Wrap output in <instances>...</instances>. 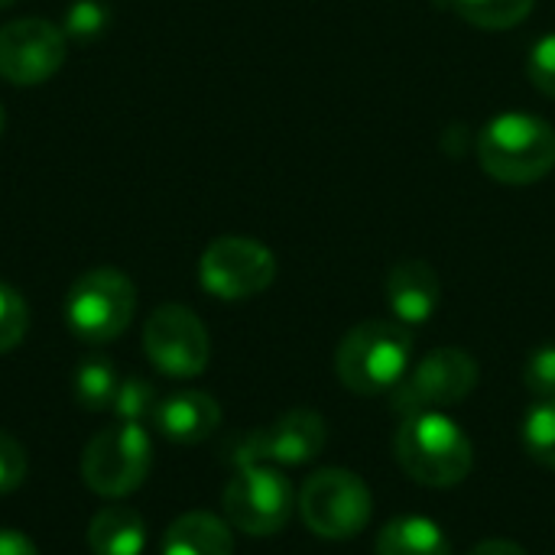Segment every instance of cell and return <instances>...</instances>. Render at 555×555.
<instances>
[{
    "label": "cell",
    "mask_w": 555,
    "mask_h": 555,
    "mask_svg": "<svg viewBox=\"0 0 555 555\" xmlns=\"http://www.w3.org/2000/svg\"><path fill=\"white\" fill-rule=\"evenodd\" d=\"M393 452L400 468L426 488H455L475 468L472 439L442 410L406 416L397 429Z\"/></svg>",
    "instance_id": "cell-1"
},
{
    "label": "cell",
    "mask_w": 555,
    "mask_h": 555,
    "mask_svg": "<svg viewBox=\"0 0 555 555\" xmlns=\"http://www.w3.org/2000/svg\"><path fill=\"white\" fill-rule=\"evenodd\" d=\"M413 361V335L403 322L371 319L354 325L335 354V371L341 387L358 397H374L393 390Z\"/></svg>",
    "instance_id": "cell-2"
},
{
    "label": "cell",
    "mask_w": 555,
    "mask_h": 555,
    "mask_svg": "<svg viewBox=\"0 0 555 555\" xmlns=\"http://www.w3.org/2000/svg\"><path fill=\"white\" fill-rule=\"evenodd\" d=\"M481 169L504 185H533L555 169V130L537 114H501L478 137Z\"/></svg>",
    "instance_id": "cell-3"
},
{
    "label": "cell",
    "mask_w": 555,
    "mask_h": 555,
    "mask_svg": "<svg viewBox=\"0 0 555 555\" xmlns=\"http://www.w3.org/2000/svg\"><path fill=\"white\" fill-rule=\"evenodd\" d=\"M299 517L319 540H354L374 517V498L361 475L322 468L299 491Z\"/></svg>",
    "instance_id": "cell-4"
},
{
    "label": "cell",
    "mask_w": 555,
    "mask_h": 555,
    "mask_svg": "<svg viewBox=\"0 0 555 555\" xmlns=\"http://www.w3.org/2000/svg\"><path fill=\"white\" fill-rule=\"evenodd\" d=\"M137 312V289L130 276L111 267L81 273L65 296V322L72 335L88 345H107L127 332Z\"/></svg>",
    "instance_id": "cell-5"
},
{
    "label": "cell",
    "mask_w": 555,
    "mask_h": 555,
    "mask_svg": "<svg viewBox=\"0 0 555 555\" xmlns=\"http://www.w3.org/2000/svg\"><path fill=\"white\" fill-rule=\"evenodd\" d=\"M153 468V442L140 423H114L101 429L81 455V481L101 498L133 494Z\"/></svg>",
    "instance_id": "cell-6"
},
{
    "label": "cell",
    "mask_w": 555,
    "mask_h": 555,
    "mask_svg": "<svg viewBox=\"0 0 555 555\" xmlns=\"http://www.w3.org/2000/svg\"><path fill=\"white\" fill-rule=\"evenodd\" d=\"M221 507L234 530L247 537H276L296 511V494L276 465H247L228 481Z\"/></svg>",
    "instance_id": "cell-7"
},
{
    "label": "cell",
    "mask_w": 555,
    "mask_h": 555,
    "mask_svg": "<svg viewBox=\"0 0 555 555\" xmlns=\"http://www.w3.org/2000/svg\"><path fill=\"white\" fill-rule=\"evenodd\" d=\"M478 361L462 348H436L429 351L406 377L393 387V413L416 416L446 406H459L478 387Z\"/></svg>",
    "instance_id": "cell-8"
},
{
    "label": "cell",
    "mask_w": 555,
    "mask_h": 555,
    "mask_svg": "<svg viewBox=\"0 0 555 555\" xmlns=\"http://www.w3.org/2000/svg\"><path fill=\"white\" fill-rule=\"evenodd\" d=\"M202 289L224 302L260 296L276 280V257L254 237L228 234L205 247L198 260Z\"/></svg>",
    "instance_id": "cell-9"
},
{
    "label": "cell",
    "mask_w": 555,
    "mask_h": 555,
    "mask_svg": "<svg viewBox=\"0 0 555 555\" xmlns=\"http://www.w3.org/2000/svg\"><path fill=\"white\" fill-rule=\"evenodd\" d=\"M143 351L159 374L189 380L208 367L211 338L192 309L166 302L143 325Z\"/></svg>",
    "instance_id": "cell-10"
},
{
    "label": "cell",
    "mask_w": 555,
    "mask_h": 555,
    "mask_svg": "<svg viewBox=\"0 0 555 555\" xmlns=\"http://www.w3.org/2000/svg\"><path fill=\"white\" fill-rule=\"evenodd\" d=\"M328 439L325 420L315 410H289L283 413L276 423L247 433L244 439L234 442L231 449V462L237 468L247 465H309L315 455H322Z\"/></svg>",
    "instance_id": "cell-11"
},
{
    "label": "cell",
    "mask_w": 555,
    "mask_h": 555,
    "mask_svg": "<svg viewBox=\"0 0 555 555\" xmlns=\"http://www.w3.org/2000/svg\"><path fill=\"white\" fill-rule=\"evenodd\" d=\"M68 55V36L39 16L0 26V78L10 85H42L59 75Z\"/></svg>",
    "instance_id": "cell-12"
},
{
    "label": "cell",
    "mask_w": 555,
    "mask_h": 555,
    "mask_svg": "<svg viewBox=\"0 0 555 555\" xmlns=\"http://www.w3.org/2000/svg\"><path fill=\"white\" fill-rule=\"evenodd\" d=\"M442 299L439 273L426 260H400L387 276V302L397 322L423 325L436 315Z\"/></svg>",
    "instance_id": "cell-13"
},
{
    "label": "cell",
    "mask_w": 555,
    "mask_h": 555,
    "mask_svg": "<svg viewBox=\"0 0 555 555\" xmlns=\"http://www.w3.org/2000/svg\"><path fill=\"white\" fill-rule=\"evenodd\" d=\"M153 426L169 442L195 446V442H205L221 426V406H218V400L211 393L179 390V393L156 403Z\"/></svg>",
    "instance_id": "cell-14"
},
{
    "label": "cell",
    "mask_w": 555,
    "mask_h": 555,
    "mask_svg": "<svg viewBox=\"0 0 555 555\" xmlns=\"http://www.w3.org/2000/svg\"><path fill=\"white\" fill-rule=\"evenodd\" d=\"M163 555H234V533L215 514L192 511L169 524Z\"/></svg>",
    "instance_id": "cell-15"
},
{
    "label": "cell",
    "mask_w": 555,
    "mask_h": 555,
    "mask_svg": "<svg viewBox=\"0 0 555 555\" xmlns=\"http://www.w3.org/2000/svg\"><path fill=\"white\" fill-rule=\"evenodd\" d=\"M88 550L94 555H143L146 524L133 507H104L88 524Z\"/></svg>",
    "instance_id": "cell-16"
},
{
    "label": "cell",
    "mask_w": 555,
    "mask_h": 555,
    "mask_svg": "<svg viewBox=\"0 0 555 555\" xmlns=\"http://www.w3.org/2000/svg\"><path fill=\"white\" fill-rule=\"evenodd\" d=\"M377 555H452V543L442 527L429 517H397L390 520L374 543Z\"/></svg>",
    "instance_id": "cell-17"
},
{
    "label": "cell",
    "mask_w": 555,
    "mask_h": 555,
    "mask_svg": "<svg viewBox=\"0 0 555 555\" xmlns=\"http://www.w3.org/2000/svg\"><path fill=\"white\" fill-rule=\"evenodd\" d=\"M117 371L107 358L101 354H91L85 358L75 374H72V397L81 410L88 413H101V410H111L114 406V397H117Z\"/></svg>",
    "instance_id": "cell-18"
},
{
    "label": "cell",
    "mask_w": 555,
    "mask_h": 555,
    "mask_svg": "<svg viewBox=\"0 0 555 555\" xmlns=\"http://www.w3.org/2000/svg\"><path fill=\"white\" fill-rule=\"evenodd\" d=\"M537 0H452V10L478 29H514L533 13Z\"/></svg>",
    "instance_id": "cell-19"
},
{
    "label": "cell",
    "mask_w": 555,
    "mask_h": 555,
    "mask_svg": "<svg viewBox=\"0 0 555 555\" xmlns=\"http://www.w3.org/2000/svg\"><path fill=\"white\" fill-rule=\"evenodd\" d=\"M524 446L530 459L555 472V400H537L524 420Z\"/></svg>",
    "instance_id": "cell-20"
},
{
    "label": "cell",
    "mask_w": 555,
    "mask_h": 555,
    "mask_svg": "<svg viewBox=\"0 0 555 555\" xmlns=\"http://www.w3.org/2000/svg\"><path fill=\"white\" fill-rule=\"evenodd\" d=\"M156 403H159L156 400V387L150 380H143L140 374H130L127 380H120L111 410H114V416L120 423H140L143 426V420H153Z\"/></svg>",
    "instance_id": "cell-21"
},
{
    "label": "cell",
    "mask_w": 555,
    "mask_h": 555,
    "mask_svg": "<svg viewBox=\"0 0 555 555\" xmlns=\"http://www.w3.org/2000/svg\"><path fill=\"white\" fill-rule=\"evenodd\" d=\"M111 26V10L101 0H75L65 10V23L62 33L75 42H94L98 36H104Z\"/></svg>",
    "instance_id": "cell-22"
},
{
    "label": "cell",
    "mask_w": 555,
    "mask_h": 555,
    "mask_svg": "<svg viewBox=\"0 0 555 555\" xmlns=\"http://www.w3.org/2000/svg\"><path fill=\"white\" fill-rule=\"evenodd\" d=\"M26 328H29L26 299L10 283H0V354L13 351L26 338Z\"/></svg>",
    "instance_id": "cell-23"
},
{
    "label": "cell",
    "mask_w": 555,
    "mask_h": 555,
    "mask_svg": "<svg viewBox=\"0 0 555 555\" xmlns=\"http://www.w3.org/2000/svg\"><path fill=\"white\" fill-rule=\"evenodd\" d=\"M524 380L537 400H555V345H543L527 358Z\"/></svg>",
    "instance_id": "cell-24"
},
{
    "label": "cell",
    "mask_w": 555,
    "mask_h": 555,
    "mask_svg": "<svg viewBox=\"0 0 555 555\" xmlns=\"http://www.w3.org/2000/svg\"><path fill=\"white\" fill-rule=\"evenodd\" d=\"M527 78L540 94L555 101V33L533 42V49L527 55Z\"/></svg>",
    "instance_id": "cell-25"
},
{
    "label": "cell",
    "mask_w": 555,
    "mask_h": 555,
    "mask_svg": "<svg viewBox=\"0 0 555 555\" xmlns=\"http://www.w3.org/2000/svg\"><path fill=\"white\" fill-rule=\"evenodd\" d=\"M29 462H26V449L0 429V494H13L23 481H26Z\"/></svg>",
    "instance_id": "cell-26"
},
{
    "label": "cell",
    "mask_w": 555,
    "mask_h": 555,
    "mask_svg": "<svg viewBox=\"0 0 555 555\" xmlns=\"http://www.w3.org/2000/svg\"><path fill=\"white\" fill-rule=\"evenodd\" d=\"M0 555H39L33 540L20 530H0Z\"/></svg>",
    "instance_id": "cell-27"
},
{
    "label": "cell",
    "mask_w": 555,
    "mask_h": 555,
    "mask_svg": "<svg viewBox=\"0 0 555 555\" xmlns=\"http://www.w3.org/2000/svg\"><path fill=\"white\" fill-rule=\"evenodd\" d=\"M468 555H530L520 543H514V540H485V543H478L475 550Z\"/></svg>",
    "instance_id": "cell-28"
},
{
    "label": "cell",
    "mask_w": 555,
    "mask_h": 555,
    "mask_svg": "<svg viewBox=\"0 0 555 555\" xmlns=\"http://www.w3.org/2000/svg\"><path fill=\"white\" fill-rule=\"evenodd\" d=\"M16 0H0V10H7V7H13Z\"/></svg>",
    "instance_id": "cell-29"
},
{
    "label": "cell",
    "mask_w": 555,
    "mask_h": 555,
    "mask_svg": "<svg viewBox=\"0 0 555 555\" xmlns=\"http://www.w3.org/2000/svg\"><path fill=\"white\" fill-rule=\"evenodd\" d=\"M0 133H3V107H0Z\"/></svg>",
    "instance_id": "cell-30"
}]
</instances>
